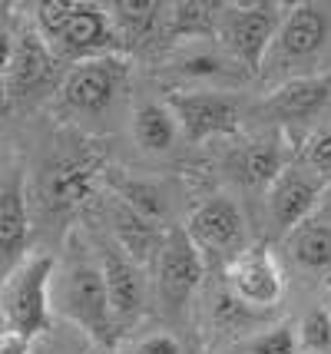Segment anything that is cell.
Listing matches in <instances>:
<instances>
[{
    "mask_svg": "<svg viewBox=\"0 0 331 354\" xmlns=\"http://www.w3.org/2000/svg\"><path fill=\"white\" fill-rule=\"evenodd\" d=\"M331 3L299 0L288 3L282 17V27L265 53V77L278 86L299 77L328 73L331 66Z\"/></svg>",
    "mask_w": 331,
    "mask_h": 354,
    "instance_id": "obj_1",
    "label": "cell"
},
{
    "mask_svg": "<svg viewBox=\"0 0 331 354\" xmlns=\"http://www.w3.org/2000/svg\"><path fill=\"white\" fill-rule=\"evenodd\" d=\"M37 33L47 40L57 60L83 63L96 57H110L120 50V33L113 17L96 3L79 0H47L37 7Z\"/></svg>",
    "mask_w": 331,
    "mask_h": 354,
    "instance_id": "obj_2",
    "label": "cell"
},
{
    "mask_svg": "<svg viewBox=\"0 0 331 354\" xmlns=\"http://www.w3.org/2000/svg\"><path fill=\"white\" fill-rule=\"evenodd\" d=\"M53 255H27L0 281V315L10 331L37 338L50 328V281Z\"/></svg>",
    "mask_w": 331,
    "mask_h": 354,
    "instance_id": "obj_3",
    "label": "cell"
},
{
    "mask_svg": "<svg viewBox=\"0 0 331 354\" xmlns=\"http://www.w3.org/2000/svg\"><path fill=\"white\" fill-rule=\"evenodd\" d=\"M285 7L272 0L258 3H222L216 37L229 50V60L242 66L245 73H258L275 33L282 27Z\"/></svg>",
    "mask_w": 331,
    "mask_h": 354,
    "instance_id": "obj_4",
    "label": "cell"
},
{
    "mask_svg": "<svg viewBox=\"0 0 331 354\" xmlns=\"http://www.w3.org/2000/svg\"><path fill=\"white\" fill-rule=\"evenodd\" d=\"M60 311L73 324H79L96 344L110 348L116 324L110 315V301H106V285H103V272L96 265H73L66 275L64 288H60Z\"/></svg>",
    "mask_w": 331,
    "mask_h": 354,
    "instance_id": "obj_5",
    "label": "cell"
},
{
    "mask_svg": "<svg viewBox=\"0 0 331 354\" xmlns=\"http://www.w3.org/2000/svg\"><path fill=\"white\" fill-rule=\"evenodd\" d=\"M126 70L129 63L120 60L116 53L73 63L64 83H60V103L73 113L96 116L116 100V90L126 83Z\"/></svg>",
    "mask_w": 331,
    "mask_h": 354,
    "instance_id": "obj_6",
    "label": "cell"
},
{
    "mask_svg": "<svg viewBox=\"0 0 331 354\" xmlns=\"http://www.w3.org/2000/svg\"><path fill=\"white\" fill-rule=\"evenodd\" d=\"M205 262L186 229H169L156 255V288L166 308H182L202 285Z\"/></svg>",
    "mask_w": 331,
    "mask_h": 354,
    "instance_id": "obj_7",
    "label": "cell"
},
{
    "mask_svg": "<svg viewBox=\"0 0 331 354\" xmlns=\"http://www.w3.org/2000/svg\"><path fill=\"white\" fill-rule=\"evenodd\" d=\"M169 113H173L179 133L189 142H202L212 136H229L238 129V103L236 96L219 90H186L169 96Z\"/></svg>",
    "mask_w": 331,
    "mask_h": 354,
    "instance_id": "obj_8",
    "label": "cell"
},
{
    "mask_svg": "<svg viewBox=\"0 0 331 354\" xmlns=\"http://www.w3.org/2000/svg\"><path fill=\"white\" fill-rule=\"evenodd\" d=\"M225 281H229V295L252 311L278 305V298L285 292L282 272H278L265 242L245 245L238 255H232L225 265Z\"/></svg>",
    "mask_w": 331,
    "mask_h": 354,
    "instance_id": "obj_9",
    "label": "cell"
},
{
    "mask_svg": "<svg viewBox=\"0 0 331 354\" xmlns=\"http://www.w3.org/2000/svg\"><path fill=\"white\" fill-rule=\"evenodd\" d=\"M189 239L199 245V252H219V255H238L245 248V218L232 199L212 196L189 216Z\"/></svg>",
    "mask_w": 331,
    "mask_h": 354,
    "instance_id": "obj_10",
    "label": "cell"
},
{
    "mask_svg": "<svg viewBox=\"0 0 331 354\" xmlns=\"http://www.w3.org/2000/svg\"><path fill=\"white\" fill-rule=\"evenodd\" d=\"M321 189H325V183L308 169H299V166L282 169V176L268 189V218H272V225L282 232L299 229L308 218L312 205L318 202Z\"/></svg>",
    "mask_w": 331,
    "mask_h": 354,
    "instance_id": "obj_11",
    "label": "cell"
},
{
    "mask_svg": "<svg viewBox=\"0 0 331 354\" xmlns=\"http://www.w3.org/2000/svg\"><path fill=\"white\" fill-rule=\"evenodd\" d=\"M30 239V212H27V192L23 179L14 172L0 183V281L23 262Z\"/></svg>",
    "mask_w": 331,
    "mask_h": 354,
    "instance_id": "obj_12",
    "label": "cell"
},
{
    "mask_svg": "<svg viewBox=\"0 0 331 354\" xmlns=\"http://www.w3.org/2000/svg\"><path fill=\"white\" fill-rule=\"evenodd\" d=\"M331 103V70L328 73H315V77H299L288 80L282 86L268 93V100L262 103L268 120L278 123H305L318 116L321 109Z\"/></svg>",
    "mask_w": 331,
    "mask_h": 354,
    "instance_id": "obj_13",
    "label": "cell"
},
{
    "mask_svg": "<svg viewBox=\"0 0 331 354\" xmlns=\"http://www.w3.org/2000/svg\"><path fill=\"white\" fill-rule=\"evenodd\" d=\"M53 63H57V57L50 53L47 40L37 33V27L23 30L14 40V53H10V66H7V80H3V96H10V100L33 96L53 77Z\"/></svg>",
    "mask_w": 331,
    "mask_h": 354,
    "instance_id": "obj_14",
    "label": "cell"
},
{
    "mask_svg": "<svg viewBox=\"0 0 331 354\" xmlns=\"http://www.w3.org/2000/svg\"><path fill=\"white\" fill-rule=\"evenodd\" d=\"M100 272H103V285H106L113 324L116 328L129 324L142 311V301H146V285H142L140 265L129 262L120 248H106L103 262H100Z\"/></svg>",
    "mask_w": 331,
    "mask_h": 354,
    "instance_id": "obj_15",
    "label": "cell"
},
{
    "mask_svg": "<svg viewBox=\"0 0 331 354\" xmlns=\"http://www.w3.org/2000/svg\"><path fill=\"white\" fill-rule=\"evenodd\" d=\"M96 166L86 159H60L44 176V202L50 212H73L90 199Z\"/></svg>",
    "mask_w": 331,
    "mask_h": 354,
    "instance_id": "obj_16",
    "label": "cell"
},
{
    "mask_svg": "<svg viewBox=\"0 0 331 354\" xmlns=\"http://www.w3.org/2000/svg\"><path fill=\"white\" fill-rule=\"evenodd\" d=\"M229 166L236 172V179L249 189H272V183L282 176L285 169V156H282V146L275 136H265V139H255L249 146H242Z\"/></svg>",
    "mask_w": 331,
    "mask_h": 354,
    "instance_id": "obj_17",
    "label": "cell"
},
{
    "mask_svg": "<svg viewBox=\"0 0 331 354\" xmlns=\"http://www.w3.org/2000/svg\"><path fill=\"white\" fill-rule=\"evenodd\" d=\"M113 232H116V242L123 248V255H126L133 265H142V262H149V259L159 255L162 235H159L156 222L136 216V212L126 209L120 199L113 205Z\"/></svg>",
    "mask_w": 331,
    "mask_h": 354,
    "instance_id": "obj_18",
    "label": "cell"
},
{
    "mask_svg": "<svg viewBox=\"0 0 331 354\" xmlns=\"http://www.w3.org/2000/svg\"><path fill=\"white\" fill-rule=\"evenodd\" d=\"M133 136L146 153H166L173 149L176 136H179V126H176L169 106L162 103H140L133 113Z\"/></svg>",
    "mask_w": 331,
    "mask_h": 354,
    "instance_id": "obj_19",
    "label": "cell"
},
{
    "mask_svg": "<svg viewBox=\"0 0 331 354\" xmlns=\"http://www.w3.org/2000/svg\"><path fill=\"white\" fill-rule=\"evenodd\" d=\"M288 255L308 272L331 268V225L328 222H301L288 235Z\"/></svg>",
    "mask_w": 331,
    "mask_h": 354,
    "instance_id": "obj_20",
    "label": "cell"
},
{
    "mask_svg": "<svg viewBox=\"0 0 331 354\" xmlns=\"http://www.w3.org/2000/svg\"><path fill=\"white\" fill-rule=\"evenodd\" d=\"M173 73L182 80H232L236 73V63L229 57H222L219 50L212 46H189V50H179L173 60Z\"/></svg>",
    "mask_w": 331,
    "mask_h": 354,
    "instance_id": "obj_21",
    "label": "cell"
},
{
    "mask_svg": "<svg viewBox=\"0 0 331 354\" xmlns=\"http://www.w3.org/2000/svg\"><path fill=\"white\" fill-rule=\"evenodd\" d=\"M113 10L116 14L110 17L116 33H120V44L123 40L126 44H142V40H149V33L156 30L162 3H156V0H120Z\"/></svg>",
    "mask_w": 331,
    "mask_h": 354,
    "instance_id": "obj_22",
    "label": "cell"
},
{
    "mask_svg": "<svg viewBox=\"0 0 331 354\" xmlns=\"http://www.w3.org/2000/svg\"><path fill=\"white\" fill-rule=\"evenodd\" d=\"M219 10H222V3L182 0V3H176V7H173V33H176V37H189V40L216 37Z\"/></svg>",
    "mask_w": 331,
    "mask_h": 354,
    "instance_id": "obj_23",
    "label": "cell"
},
{
    "mask_svg": "<svg viewBox=\"0 0 331 354\" xmlns=\"http://www.w3.org/2000/svg\"><path fill=\"white\" fill-rule=\"evenodd\" d=\"M120 202L133 209L136 216L149 218V222H159V218L166 216V199H162V192H159L156 185L149 183H136V179H129V183L120 185Z\"/></svg>",
    "mask_w": 331,
    "mask_h": 354,
    "instance_id": "obj_24",
    "label": "cell"
},
{
    "mask_svg": "<svg viewBox=\"0 0 331 354\" xmlns=\"http://www.w3.org/2000/svg\"><path fill=\"white\" fill-rule=\"evenodd\" d=\"M299 331H295V324H275V328H268L262 335H255L249 344H245V351L249 354H299Z\"/></svg>",
    "mask_w": 331,
    "mask_h": 354,
    "instance_id": "obj_25",
    "label": "cell"
},
{
    "mask_svg": "<svg viewBox=\"0 0 331 354\" xmlns=\"http://www.w3.org/2000/svg\"><path fill=\"white\" fill-rule=\"evenodd\" d=\"M299 344L312 354H328L331 351V311L315 308L305 315L299 328Z\"/></svg>",
    "mask_w": 331,
    "mask_h": 354,
    "instance_id": "obj_26",
    "label": "cell"
},
{
    "mask_svg": "<svg viewBox=\"0 0 331 354\" xmlns=\"http://www.w3.org/2000/svg\"><path fill=\"white\" fill-rule=\"evenodd\" d=\"M305 169L318 176L321 183L331 179V129H321L312 142H308V149H305Z\"/></svg>",
    "mask_w": 331,
    "mask_h": 354,
    "instance_id": "obj_27",
    "label": "cell"
},
{
    "mask_svg": "<svg viewBox=\"0 0 331 354\" xmlns=\"http://www.w3.org/2000/svg\"><path fill=\"white\" fill-rule=\"evenodd\" d=\"M255 318L252 308H245L238 298H232V295H222L219 301H216V322L222 324V328H242V324H249Z\"/></svg>",
    "mask_w": 331,
    "mask_h": 354,
    "instance_id": "obj_28",
    "label": "cell"
},
{
    "mask_svg": "<svg viewBox=\"0 0 331 354\" xmlns=\"http://www.w3.org/2000/svg\"><path fill=\"white\" fill-rule=\"evenodd\" d=\"M133 354H182V348L173 335H149L133 348Z\"/></svg>",
    "mask_w": 331,
    "mask_h": 354,
    "instance_id": "obj_29",
    "label": "cell"
},
{
    "mask_svg": "<svg viewBox=\"0 0 331 354\" xmlns=\"http://www.w3.org/2000/svg\"><path fill=\"white\" fill-rule=\"evenodd\" d=\"M33 338L20 335V331H0V354H30Z\"/></svg>",
    "mask_w": 331,
    "mask_h": 354,
    "instance_id": "obj_30",
    "label": "cell"
},
{
    "mask_svg": "<svg viewBox=\"0 0 331 354\" xmlns=\"http://www.w3.org/2000/svg\"><path fill=\"white\" fill-rule=\"evenodd\" d=\"M10 53H14V37L0 24V100H3V80H7V66H10Z\"/></svg>",
    "mask_w": 331,
    "mask_h": 354,
    "instance_id": "obj_31",
    "label": "cell"
},
{
    "mask_svg": "<svg viewBox=\"0 0 331 354\" xmlns=\"http://www.w3.org/2000/svg\"><path fill=\"white\" fill-rule=\"evenodd\" d=\"M328 311H331V308H328Z\"/></svg>",
    "mask_w": 331,
    "mask_h": 354,
    "instance_id": "obj_32",
    "label": "cell"
}]
</instances>
